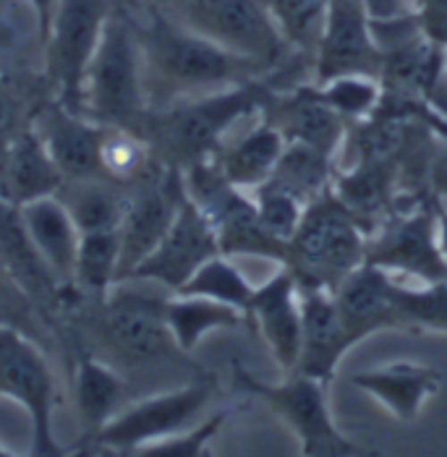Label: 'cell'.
I'll use <instances>...</instances> for the list:
<instances>
[{
	"mask_svg": "<svg viewBox=\"0 0 447 457\" xmlns=\"http://www.w3.org/2000/svg\"><path fill=\"white\" fill-rule=\"evenodd\" d=\"M139 39L149 107L273 76L265 66L189 29L163 5H149V21L139 24Z\"/></svg>",
	"mask_w": 447,
	"mask_h": 457,
	"instance_id": "obj_1",
	"label": "cell"
},
{
	"mask_svg": "<svg viewBox=\"0 0 447 457\" xmlns=\"http://www.w3.org/2000/svg\"><path fill=\"white\" fill-rule=\"evenodd\" d=\"M273 76L251 79L197 97H183L171 105L149 107L134 134L149 144L152 154L163 165L183 173L197 162L212 160L236 123L259 115L275 89L270 81Z\"/></svg>",
	"mask_w": 447,
	"mask_h": 457,
	"instance_id": "obj_2",
	"label": "cell"
},
{
	"mask_svg": "<svg viewBox=\"0 0 447 457\" xmlns=\"http://www.w3.org/2000/svg\"><path fill=\"white\" fill-rule=\"evenodd\" d=\"M149 110L139 24L115 3L81 81V115L107 129L134 131Z\"/></svg>",
	"mask_w": 447,
	"mask_h": 457,
	"instance_id": "obj_3",
	"label": "cell"
},
{
	"mask_svg": "<svg viewBox=\"0 0 447 457\" xmlns=\"http://www.w3.org/2000/svg\"><path fill=\"white\" fill-rule=\"evenodd\" d=\"M367 241L364 228L330 188L304 210L283 267L291 270L299 287L338 290L367 262Z\"/></svg>",
	"mask_w": 447,
	"mask_h": 457,
	"instance_id": "obj_4",
	"label": "cell"
},
{
	"mask_svg": "<svg viewBox=\"0 0 447 457\" xmlns=\"http://www.w3.org/2000/svg\"><path fill=\"white\" fill-rule=\"evenodd\" d=\"M168 293L152 290H118L115 287L103 301H95L92 309V332L100 337L103 348L113 358H121L129 369H155L178 361L183 353L173 340L165 321V298Z\"/></svg>",
	"mask_w": 447,
	"mask_h": 457,
	"instance_id": "obj_5",
	"label": "cell"
},
{
	"mask_svg": "<svg viewBox=\"0 0 447 457\" xmlns=\"http://www.w3.org/2000/svg\"><path fill=\"white\" fill-rule=\"evenodd\" d=\"M215 395V379L199 377L189 385L144 397L139 403L123 405L103 428L76 445L71 453L76 455H137L139 450L171 439L175 434L197 426V419L205 413Z\"/></svg>",
	"mask_w": 447,
	"mask_h": 457,
	"instance_id": "obj_6",
	"label": "cell"
},
{
	"mask_svg": "<svg viewBox=\"0 0 447 457\" xmlns=\"http://www.w3.org/2000/svg\"><path fill=\"white\" fill-rule=\"evenodd\" d=\"M291 377L280 385L262 382L241 363H233V382L243 395L262 400L280 421L296 434L301 455L307 457H348L361 455L364 450L348 439L333 421L330 403H327V382L288 371Z\"/></svg>",
	"mask_w": 447,
	"mask_h": 457,
	"instance_id": "obj_7",
	"label": "cell"
},
{
	"mask_svg": "<svg viewBox=\"0 0 447 457\" xmlns=\"http://www.w3.org/2000/svg\"><path fill=\"white\" fill-rule=\"evenodd\" d=\"M189 199L205 212L215 228L220 253L225 256H265L277 264L285 262L288 246L265 228L257 202L249 191L233 186L212 160L183 170Z\"/></svg>",
	"mask_w": 447,
	"mask_h": 457,
	"instance_id": "obj_8",
	"label": "cell"
},
{
	"mask_svg": "<svg viewBox=\"0 0 447 457\" xmlns=\"http://www.w3.org/2000/svg\"><path fill=\"white\" fill-rule=\"evenodd\" d=\"M171 13L189 29L265 66L270 73L285 69L296 55L265 0H186Z\"/></svg>",
	"mask_w": 447,
	"mask_h": 457,
	"instance_id": "obj_9",
	"label": "cell"
},
{
	"mask_svg": "<svg viewBox=\"0 0 447 457\" xmlns=\"http://www.w3.org/2000/svg\"><path fill=\"white\" fill-rule=\"evenodd\" d=\"M0 397H8L27 411L32 428V455H63L53 428L58 403L55 374L45 351L37 345V337L13 324H0Z\"/></svg>",
	"mask_w": 447,
	"mask_h": 457,
	"instance_id": "obj_10",
	"label": "cell"
},
{
	"mask_svg": "<svg viewBox=\"0 0 447 457\" xmlns=\"http://www.w3.org/2000/svg\"><path fill=\"white\" fill-rule=\"evenodd\" d=\"M113 0H58L45 37V84L55 100L81 112V81L103 35Z\"/></svg>",
	"mask_w": 447,
	"mask_h": 457,
	"instance_id": "obj_11",
	"label": "cell"
},
{
	"mask_svg": "<svg viewBox=\"0 0 447 457\" xmlns=\"http://www.w3.org/2000/svg\"><path fill=\"white\" fill-rule=\"evenodd\" d=\"M434 202L395 212L377 233L367 241V262L382 267L395 278H416L426 282L447 280V259L437 244V217Z\"/></svg>",
	"mask_w": 447,
	"mask_h": 457,
	"instance_id": "obj_12",
	"label": "cell"
},
{
	"mask_svg": "<svg viewBox=\"0 0 447 457\" xmlns=\"http://www.w3.org/2000/svg\"><path fill=\"white\" fill-rule=\"evenodd\" d=\"M126 196V212L121 220V282L137 270L141 259L160 244L165 230L171 228L173 217L186 196L183 173L163 165L160 160L144 176L134 180Z\"/></svg>",
	"mask_w": 447,
	"mask_h": 457,
	"instance_id": "obj_13",
	"label": "cell"
},
{
	"mask_svg": "<svg viewBox=\"0 0 447 457\" xmlns=\"http://www.w3.org/2000/svg\"><path fill=\"white\" fill-rule=\"evenodd\" d=\"M215 253H220L215 228L205 212L186 194L171 228L165 230L160 244L149 251V256L139 262L129 280L155 282L157 287L175 293Z\"/></svg>",
	"mask_w": 447,
	"mask_h": 457,
	"instance_id": "obj_14",
	"label": "cell"
},
{
	"mask_svg": "<svg viewBox=\"0 0 447 457\" xmlns=\"http://www.w3.org/2000/svg\"><path fill=\"white\" fill-rule=\"evenodd\" d=\"M311 69L314 84H325L345 73H364L379 79L382 50L361 0H330L311 55Z\"/></svg>",
	"mask_w": 447,
	"mask_h": 457,
	"instance_id": "obj_15",
	"label": "cell"
},
{
	"mask_svg": "<svg viewBox=\"0 0 447 457\" xmlns=\"http://www.w3.org/2000/svg\"><path fill=\"white\" fill-rule=\"evenodd\" d=\"M32 129L66 180L105 178L103 141L107 126L50 97L35 105Z\"/></svg>",
	"mask_w": 447,
	"mask_h": 457,
	"instance_id": "obj_16",
	"label": "cell"
},
{
	"mask_svg": "<svg viewBox=\"0 0 447 457\" xmlns=\"http://www.w3.org/2000/svg\"><path fill=\"white\" fill-rule=\"evenodd\" d=\"M259 115L275 126L285 144H307L335 160L343 152L345 137L350 129L343 115L335 112L316 95L314 84L293 87L285 92L273 89Z\"/></svg>",
	"mask_w": 447,
	"mask_h": 457,
	"instance_id": "obj_17",
	"label": "cell"
},
{
	"mask_svg": "<svg viewBox=\"0 0 447 457\" xmlns=\"http://www.w3.org/2000/svg\"><path fill=\"white\" fill-rule=\"evenodd\" d=\"M301 295V355L293 371L333 382L338 363L358 340L345 324L335 290L299 287Z\"/></svg>",
	"mask_w": 447,
	"mask_h": 457,
	"instance_id": "obj_18",
	"label": "cell"
},
{
	"mask_svg": "<svg viewBox=\"0 0 447 457\" xmlns=\"http://www.w3.org/2000/svg\"><path fill=\"white\" fill-rule=\"evenodd\" d=\"M333 194L343 202L345 210L356 217V222L364 228L367 236L377 233L395 212L424 204V202L406 199L401 194L398 168L390 162H353L348 168L335 165Z\"/></svg>",
	"mask_w": 447,
	"mask_h": 457,
	"instance_id": "obj_19",
	"label": "cell"
},
{
	"mask_svg": "<svg viewBox=\"0 0 447 457\" xmlns=\"http://www.w3.org/2000/svg\"><path fill=\"white\" fill-rule=\"evenodd\" d=\"M246 319L254 321L277 366L293 371L301 355V295L299 282L288 267L275 272L265 285L254 287Z\"/></svg>",
	"mask_w": 447,
	"mask_h": 457,
	"instance_id": "obj_20",
	"label": "cell"
},
{
	"mask_svg": "<svg viewBox=\"0 0 447 457\" xmlns=\"http://www.w3.org/2000/svg\"><path fill=\"white\" fill-rule=\"evenodd\" d=\"M24 228L35 244L37 253L53 272V278L61 282L69 306L76 303L73 295V267H76V251L81 241V230L73 222L69 207L58 199V194L39 196L35 202H27L19 207Z\"/></svg>",
	"mask_w": 447,
	"mask_h": 457,
	"instance_id": "obj_21",
	"label": "cell"
},
{
	"mask_svg": "<svg viewBox=\"0 0 447 457\" xmlns=\"http://www.w3.org/2000/svg\"><path fill=\"white\" fill-rule=\"evenodd\" d=\"M63 180V173L32 129V120L0 152V196L16 207L58 194Z\"/></svg>",
	"mask_w": 447,
	"mask_h": 457,
	"instance_id": "obj_22",
	"label": "cell"
},
{
	"mask_svg": "<svg viewBox=\"0 0 447 457\" xmlns=\"http://www.w3.org/2000/svg\"><path fill=\"white\" fill-rule=\"evenodd\" d=\"M348 382L372 395L398 421L413 423L421 408L440 392L443 377L440 371L413 361H392L369 371H356L348 377Z\"/></svg>",
	"mask_w": 447,
	"mask_h": 457,
	"instance_id": "obj_23",
	"label": "cell"
},
{
	"mask_svg": "<svg viewBox=\"0 0 447 457\" xmlns=\"http://www.w3.org/2000/svg\"><path fill=\"white\" fill-rule=\"evenodd\" d=\"M395 275L364 262L335 290L345 324L358 343L382 329H401L395 309Z\"/></svg>",
	"mask_w": 447,
	"mask_h": 457,
	"instance_id": "obj_24",
	"label": "cell"
},
{
	"mask_svg": "<svg viewBox=\"0 0 447 457\" xmlns=\"http://www.w3.org/2000/svg\"><path fill=\"white\" fill-rule=\"evenodd\" d=\"M285 149V139L270 120L257 115V123L233 141H223L212 162L233 186L254 191L273 176L277 160Z\"/></svg>",
	"mask_w": 447,
	"mask_h": 457,
	"instance_id": "obj_25",
	"label": "cell"
},
{
	"mask_svg": "<svg viewBox=\"0 0 447 457\" xmlns=\"http://www.w3.org/2000/svg\"><path fill=\"white\" fill-rule=\"evenodd\" d=\"M129 395L126 377L97 355H81L73 371V400L81 423V439H92L110 421Z\"/></svg>",
	"mask_w": 447,
	"mask_h": 457,
	"instance_id": "obj_26",
	"label": "cell"
},
{
	"mask_svg": "<svg viewBox=\"0 0 447 457\" xmlns=\"http://www.w3.org/2000/svg\"><path fill=\"white\" fill-rule=\"evenodd\" d=\"M129 188L107 178H76L63 180L58 199L69 207L81 233L118 230L126 212Z\"/></svg>",
	"mask_w": 447,
	"mask_h": 457,
	"instance_id": "obj_27",
	"label": "cell"
},
{
	"mask_svg": "<svg viewBox=\"0 0 447 457\" xmlns=\"http://www.w3.org/2000/svg\"><path fill=\"white\" fill-rule=\"evenodd\" d=\"M165 321L175 345L183 353H191L209 332L241 327L246 314L207 295L171 293L165 298Z\"/></svg>",
	"mask_w": 447,
	"mask_h": 457,
	"instance_id": "obj_28",
	"label": "cell"
},
{
	"mask_svg": "<svg viewBox=\"0 0 447 457\" xmlns=\"http://www.w3.org/2000/svg\"><path fill=\"white\" fill-rule=\"evenodd\" d=\"M121 282V233L97 230L81 233L76 267H73V295L103 301L105 295Z\"/></svg>",
	"mask_w": 447,
	"mask_h": 457,
	"instance_id": "obj_29",
	"label": "cell"
},
{
	"mask_svg": "<svg viewBox=\"0 0 447 457\" xmlns=\"http://www.w3.org/2000/svg\"><path fill=\"white\" fill-rule=\"evenodd\" d=\"M335 176V157L307 146V144H285L280 160H277L273 176L265 183H273L277 188L296 196L301 204L309 207L314 199H319L325 191L333 188Z\"/></svg>",
	"mask_w": 447,
	"mask_h": 457,
	"instance_id": "obj_30",
	"label": "cell"
},
{
	"mask_svg": "<svg viewBox=\"0 0 447 457\" xmlns=\"http://www.w3.org/2000/svg\"><path fill=\"white\" fill-rule=\"evenodd\" d=\"M175 293H189V295H207L212 301L228 303L233 309H239L246 314L249 301L254 295V285L243 278V272L233 264V256L225 253H215L212 259H207L205 264L191 275V280L186 282L181 290Z\"/></svg>",
	"mask_w": 447,
	"mask_h": 457,
	"instance_id": "obj_31",
	"label": "cell"
},
{
	"mask_svg": "<svg viewBox=\"0 0 447 457\" xmlns=\"http://www.w3.org/2000/svg\"><path fill=\"white\" fill-rule=\"evenodd\" d=\"M395 309L401 329H429L447 332V280L426 282L424 287H411L395 280Z\"/></svg>",
	"mask_w": 447,
	"mask_h": 457,
	"instance_id": "obj_32",
	"label": "cell"
},
{
	"mask_svg": "<svg viewBox=\"0 0 447 457\" xmlns=\"http://www.w3.org/2000/svg\"><path fill=\"white\" fill-rule=\"evenodd\" d=\"M314 89L335 112H341L350 126L372 118L382 100V81L377 76H364V73L335 76L325 84H314Z\"/></svg>",
	"mask_w": 447,
	"mask_h": 457,
	"instance_id": "obj_33",
	"label": "cell"
},
{
	"mask_svg": "<svg viewBox=\"0 0 447 457\" xmlns=\"http://www.w3.org/2000/svg\"><path fill=\"white\" fill-rule=\"evenodd\" d=\"M277 29L299 55H314L330 0H265Z\"/></svg>",
	"mask_w": 447,
	"mask_h": 457,
	"instance_id": "obj_34",
	"label": "cell"
},
{
	"mask_svg": "<svg viewBox=\"0 0 447 457\" xmlns=\"http://www.w3.org/2000/svg\"><path fill=\"white\" fill-rule=\"evenodd\" d=\"M157 157L149 144L126 129H107L103 141V173L107 180L131 186L144 176Z\"/></svg>",
	"mask_w": 447,
	"mask_h": 457,
	"instance_id": "obj_35",
	"label": "cell"
},
{
	"mask_svg": "<svg viewBox=\"0 0 447 457\" xmlns=\"http://www.w3.org/2000/svg\"><path fill=\"white\" fill-rule=\"evenodd\" d=\"M249 194L257 202V210H259L265 228L275 236L277 241H283L288 246V241L296 236V230L301 225L307 204H301L296 196H291L288 191L277 188L273 183H262Z\"/></svg>",
	"mask_w": 447,
	"mask_h": 457,
	"instance_id": "obj_36",
	"label": "cell"
},
{
	"mask_svg": "<svg viewBox=\"0 0 447 457\" xmlns=\"http://www.w3.org/2000/svg\"><path fill=\"white\" fill-rule=\"evenodd\" d=\"M231 419V408L209 416L202 423L175 434L171 439H163V442H155L144 450H139L137 455H157V457H199L207 453V445L217 436V431L225 426V421Z\"/></svg>",
	"mask_w": 447,
	"mask_h": 457,
	"instance_id": "obj_37",
	"label": "cell"
},
{
	"mask_svg": "<svg viewBox=\"0 0 447 457\" xmlns=\"http://www.w3.org/2000/svg\"><path fill=\"white\" fill-rule=\"evenodd\" d=\"M35 317H42L35 301L27 295V290L19 285V280L8 272V267L0 259V324H13L37 337L39 321H35Z\"/></svg>",
	"mask_w": 447,
	"mask_h": 457,
	"instance_id": "obj_38",
	"label": "cell"
},
{
	"mask_svg": "<svg viewBox=\"0 0 447 457\" xmlns=\"http://www.w3.org/2000/svg\"><path fill=\"white\" fill-rule=\"evenodd\" d=\"M32 112H35V107L24 110L21 95L11 84L0 81V152L5 149V144L13 139L24 126H30Z\"/></svg>",
	"mask_w": 447,
	"mask_h": 457,
	"instance_id": "obj_39",
	"label": "cell"
},
{
	"mask_svg": "<svg viewBox=\"0 0 447 457\" xmlns=\"http://www.w3.org/2000/svg\"><path fill=\"white\" fill-rule=\"evenodd\" d=\"M372 21H387L416 11V0H361Z\"/></svg>",
	"mask_w": 447,
	"mask_h": 457,
	"instance_id": "obj_40",
	"label": "cell"
},
{
	"mask_svg": "<svg viewBox=\"0 0 447 457\" xmlns=\"http://www.w3.org/2000/svg\"><path fill=\"white\" fill-rule=\"evenodd\" d=\"M432 191L437 196H447V141L440 144L434 165H432Z\"/></svg>",
	"mask_w": 447,
	"mask_h": 457,
	"instance_id": "obj_41",
	"label": "cell"
},
{
	"mask_svg": "<svg viewBox=\"0 0 447 457\" xmlns=\"http://www.w3.org/2000/svg\"><path fill=\"white\" fill-rule=\"evenodd\" d=\"M35 11L37 29H39V42H45V37L50 32V21H53V11L58 0H27Z\"/></svg>",
	"mask_w": 447,
	"mask_h": 457,
	"instance_id": "obj_42",
	"label": "cell"
},
{
	"mask_svg": "<svg viewBox=\"0 0 447 457\" xmlns=\"http://www.w3.org/2000/svg\"><path fill=\"white\" fill-rule=\"evenodd\" d=\"M434 217H437V244L447 259V207L440 202V196L434 202Z\"/></svg>",
	"mask_w": 447,
	"mask_h": 457,
	"instance_id": "obj_43",
	"label": "cell"
},
{
	"mask_svg": "<svg viewBox=\"0 0 447 457\" xmlns=\"http://www.w3.org/2000/svg\"><path fill=\"white\" fill-rule=\"evenodd\" d=\"M186 0H165V5L163 8H168V11H173V8H178V5H183Z\"/></svg>",
	"mask_w": 447,
	"mask_h": 457,
	"instance_id": "obj_44",
	"label": "cell"
},
{
	"mask_svg": "<svg viewBox=\"0 0 447 457\" xmlns=\"http://www.w3.org/2000/svg\"><path fill=\"white\" fill-rule=\"evenodd\" d=\"M11 455H13V453H11V450H5V447L0 445V457H11Z\"/></svg>",
	"mask_w": 447,
	"mask_h": 457,
	"instance_id": "obj_45",
	"label": "cell"
},
{
	"mask_svg": "<svg viewBox=\"0 0 447 457\" xmlns=\"http://www.w3.org/2000/svg\"><path fill=\"white\" fill-rule=\"evenodd\" d=\"M149 5H165V0H147Z\"/></svg>",
	"mask_w": 447,
	"mask_h": 457,
	"instance_id": "obj_46",
	"label": "cell"
}]
</instances>
